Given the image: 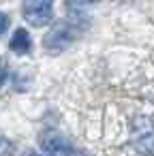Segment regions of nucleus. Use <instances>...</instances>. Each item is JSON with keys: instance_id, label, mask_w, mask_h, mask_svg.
<instances>
[{"instance_id": "4", "label": "nucleus", "mask_w": 154, "mask_h": 156, "mask_svg": "<svg viewBox=\"0 0 154 156\" xmlns=\"http://www.w3.org/2000/svg\"><path fill=\"white\" fill-rule=\"evenodd\" d=\"M11 49L15 54H28L32 49V39H30V34L24 28H17L13 32V37H11Z\"/></svg>"}, {"instance_id": "6", "label": "nucleus", "mask_w": 154, "mask_h": 156, "mask_svg": "<svg viewBox=\"0 0 154 156\" xmlns=\"http://www.w3.org/2000/svg\"><path fill=\"white\" fill-rule=\"evenodd\" d=\"M7 28H9V17H7L2 11H0V34L7 32Z\"/></svg>"}, {"instance_id": "8", "label": "nucleus", "mask_w": 154, "mask_h": 156, "mask_svg": "<svg viewBox=\"0 0 154 156\" xmlns=\"http://www.w3.org/2000/svg\"><path fill=\"white\" fill-rule=\"evenodd\" d=\"M26 156H45V154H39V152H28Z\"/></svg>"}, {"instance_id": "5", "label": "nucleus", "mask_w": 154, "mask_h": 156, "mask_svg": "<svg viewBox=\"0 0 154 156\" xmlns=\"http://www.w3.org/2000/svg\"><path fill=\"white\" fill-rule=\"evenodd\" d=\"M133 147L143 156H154V133L133 137Z\"/></svg>"}, {"instance_id": "3", "label": "nucleus", "mask_w": 154, "mask_h": 156, "mask_svg": "<svg viewBox=\"0 0 154 156\" xmlns=\"http://www.w3.org/2000/svg\"><path fill=\"white\" fill-rule=\"evenodd\" d=\"M39 145L45 156H73L77 152V147L66 137H62L60 133H54V130L43 133L39 137Z\"/></svg>"}, {"instance_id": "7", "label": "nucleus", "mask_w": 154, "mask_h": 156, "mask_svg": "<svg viewBox=\"0 0 154 156\" xmlns=\"http://www.w3.org/2000/svg\"><path fill=\"white\" fill-rule=\"evenodd\" d=\"M73 156H90V154H88V152H81V150H77Z\"/></svg>"}, {"instance_id": "1", "label": "nucleus", "mask_w": 154, "mask_h": 156, "mask_svg": "<svg viewBox=\"0 0 154 156\" xmlns=\"http://www.w3.org/2000/svg\"><path fill=\"white\" fill-rule=\"evenodd\" d=\"M77 32H79V30H77L75 26H71V24H56V26L45 34L43 45H45V49H47V51L58 54V51L66 49V47L75 41Z\"/></svg>"}, {"instance_id": "2", "label": "nucleus", "mask_w": 154, "mask_h": 156, "mask_svg": "<svg viewBox=\"0 0 154 156\" xmlns=\"http://www.w3.org/2000/svg\"><path fill=\"white\" fill-rule=\"evenodd\" d=\"M22 15L30 26L43 28L54 17V5L47 2V0H30V2L22 5Z\"/></svg>"}]
</instances>
